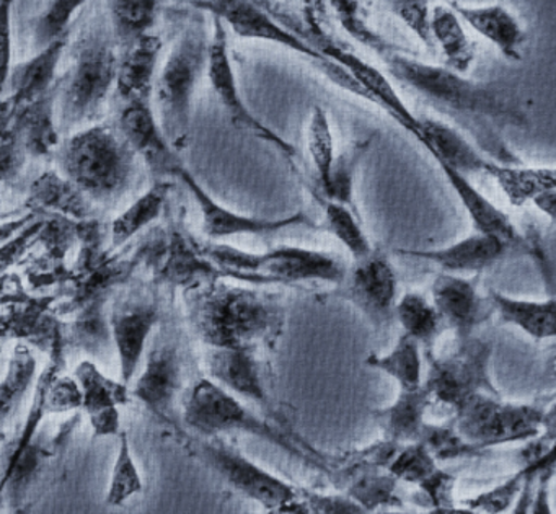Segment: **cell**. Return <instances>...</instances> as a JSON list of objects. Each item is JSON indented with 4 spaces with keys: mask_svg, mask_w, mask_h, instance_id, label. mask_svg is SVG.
Instances as JSON below:
<instances>
[{
    "mask_svg": "<svg viewBox=\"0 0 556 514\" xmlns=\"http://www.w3.org/2000/svg\"><path fill=\"white\" fill-rule=\"evenodd\" d=\"M17 0H0V97L5 96L12 70V14Z\"/></svg>",
    "mask_w": 556,
    "mask_h": 514,
    "instance_id": "f907efd6",
    "label": "cell"
},
{
    "mask_svg": "<svg viewBox=\"0 0 556 514\" xmlns=\"http://www.w3.org/2000/svg\"><path fill=\"white\" fill-rule=\"evenodd\" d=\"M553 454H555V448L548 449V451L543 452L539 457L526 462L519 472L510 475L503 484L496 485V487L491 488V490L481 491L477 497L467 498V500H464V503H462V506H464L465 510L486 511V513H501V511L509 510L510 504L516 503L520 491H522L523 484H526L527 477H529L532 472L553 467Z\"/></svg>",
    "mask_w": 556,
    "mask_h": 514,
    "instance_id": "8d00e7d4",
    "label": "cell"
},
{
    "mask_svg": "<svg viewBox=\"0 0 556 514\" xmlns=\"http://www.w3.org/2000/svg\"><path fill=\"white\" fill-rule=\"evenodd\" d=\"M41 405L50 412H70V410L80 409V390L76 379H70V377L58 379L45 393Z\"/></svg>",
    "mask_w": 556,
    "mask_h": 514,
    "instance_id": "f5cc1de1",
    "label": "cell"
},
{
    "mask_svg": "<svg viewBox=\"0 0 556 514\" xmlns=\"http://www.w3.org/2000/svg\"><path fill=\"white\" fill-rule=\"evenodd\" d=\"M76 383L80 390V409L89 415L96 436H118V406L128 402V384L105 376L90 361L77 366Z\"/></svg>",
    "mask_w": 556,
    "mask_h": 514,
    "instance_id": "d6986e66",
    "label": "cell"
},
{
    "mask_svg": "<svg viewBox=\"0 0 556 514\" xmlns=\"http://www.w3.org/2000/svg\"><path fill=\"white\" fill-rule=\"evenodd\" d=\"M324 204V227L348 250L351 259L356 260L372 252L374 247L369 237L364 233L359 220H357L354 208L337 201L325 200Z\"/></svg>",
    "mask_w": 556,
    "mask_h": 514,
    "instance_id": "74e56055",
    "label": "cell"
},
{
    "mask_svg": "<svg viewBox=\"0 0 556 514\" xmlns=\"http://www.w3.org/2000/svg\"><path fill=\"white\" fill-rule=\"evenodd\" d=\"M418 441L428 448L438 462L457 461V459L475 457L484 449L468 442L454 425H432L426 423Z\"/></svg>",
    "mask_w": 556,
    "mask_h": 514,
    "instance_id": "7bdbcfd3",
    "label": "cell"
},
{
    "mask_svg": "<svg viewBox=\"0 0 556 514\" xmlns=\"http://www.w3.org/2000/svg\"><path fill=\"white\" fill-rule=\"evenodd\" d=\"M431 37L434 47L441 48L448 70L467 74L477 60V45L470 40L464 22L452 9L438 5L431 11Z\"/></svg>",
    "mask_w": 556,
    "mask_h": 514,
    "instance_id": "4dcf8cb0",
    "label": "cell"
},
{
    "mask_svg": "<svg viewBox=\"0 0 556 514\" xmlns=\"http://www.w3.org/2000/svg\"><path fill=\"white\" fill-rule=\"evenodd\" d=\"M118 452H116L115 465H113L112 478H110L109 494L106 503L112 506H119L129 498L142 490L141 474L129 448L128 436L125 432L118 435Z\"/></svg>",
    "mask_w": 556,
    "mask_h": 514,
    "instance_id": "ee69618b",
    "label": "cell"
},
{
    "mask_svg": "<svg viewBox=\"0 0 556 514\" xmlns=\"http://www.w3.org/2000/svg\"><path fill=\"white\" fill-rule=\"evenodd\" d=\"M70 66L58 76L56 116L61 135L99 123L115 90L119 48L105 8L97 5L67 41Z\"/></svg>",
    "mask_w": 556,
    "mask_h": 514,
    "instance_id": "3957f363",
    "label": "cell"
},
{
    "mask_svg": "<svg viewBox=\"0 0 556 514\" xmlns=\"http://www.w3.org/2000/svg\"><path fill=\"white\" fill-rule=\"evenodd\" d=\"M58 172L93 204H113L131 190L139 155L116 122L93 123L66 136L53 152Z\"/></svg>",
    "mask_w": 556,
    "mask_h": 514,
    "instance_id": "277c9868",
    "label": "cell"
},
{
    "mask_svg": "<svg viewBox=\"0 0 556 514\" xmlns=\"http://www.w3.org/2000/svg\"><path fill=\"white\" fill-rule=\"evenodd\" d=\"M553 406L545 410L530 403L503 402L493 393H478L455 412L452 425L468 442L486 451L553 432Z\"/></svg>",
    "mask_w": 556,
    "mask_h": 514,
    "instance_id": "ba28073f",
    "label": "cell"
},
{
    "mask_svg": "<svg viewBox=\"0 0 556 514\" xmlns=\"http://www.w3.org/2000/svg\"><path fill=\"white\" fill-rule=\"evenodd\" d=\"M299 501H301L302 511H312V513H361L364 511L346 493H315V491L299 488Z\"/></svg>",
    "mask_w": 556,
    "mask_h": 514,
    "instance_id": "681fc988",
    "label": "cell"
},
{
    "mask_svg": "<svg viewBox=\"0 0 556 514\" xmlns=\"http://www.w3.org/2000/svg\"><path fill=\"white\" fill-rule=\"evenodd\" d=\"M491 312L504 324L519 328L527 337L536 341L553 340L556 335V301L546 299H522L490 291L486 294Z\"/></svg>",
    "mask_w": 556,
    "mask_h": 514,
    "instance_id": "83f0119b",
    "label": "cell"
},
{
    "mask_svg": "<svg viewBox=\"0 0 556 514\" xmlns=\"http://www.w3.org/2000/svg\"><path fill=\"white\" fill-rule=\"evenodd\" d=\"M513 243L497 237L473 230L470 236L435 249H396L395 252L408 259L422 260L438 266L439 272L452 275L475 276L503 260L516 250Z\"/></svg>",
    "mask_w": 556,
    "mask_h": 514,
    "instance_id": "2e32d148",
    "label": "cell"
},
{
    "mask_svg": "<svg viewBox=\"0 0 556 514\" xmlns=\"http://www.w3.org/2000/svg\"><path fill=\"white\" fill-rule=\"evenodd\" d=\"M491 356L490 341L475 335L457 341V348L448 356H429L422 386L431 400L451 406L454 412L478 393L500 396L491 379Z\"/></svg>",
    "mask_w": 556,
    "mask_h": 514,
    "instance_id": "30bf717a",
    "label": "cell"
},
{
    "mask_svg": "<svg viewBox=\"0 0 556 514\" xmlns=\"http://www.w3.org/2000/svg\"><path fill=\"white\" fill-rule=\"evenodd\" d=\"M484 175L493 178L513 206L532 203L533 198L556 188V172L553 167H523L490 159Z\"/></svg>",
    "mask_w": 556,
    "mask_h": 514,
    "instance_id": "f546056e",
    "label": "cell"
},
{
    "mask_svg": "<svg viewBox=\"0 0 556 514\" xmlns=\"http://www.w3.org/2000/svg\"><path fill=\"white\" fill-rule=\"evenodd\" d=\"M418 133L416 141L432 155L435 164L448 165L467 177L484 174L490 159L484 158L460 129L441 120L418 116Z\"/></svg>",
    "mask_w": 556,
    "mask_h": 514,
    "instance_id": "7402d4cb",
    "label": "cell"
},
{
    "mask_svg": "<svg viewBox=\"0 0 556 514\" xmlns=\"http://www.w3.org/2000/svg\"><path fill=\"white\" fill-rule=\"evenodd\" d=\"M203 255L219 268L224 278L256 286L298 285L307 281H324L337 286L346 272L340 260L331 253L288 243L258 253L213 242L204 247Z\"/></svg>",
    "mask_w": 556,
    "mask_h": 514,
    "instance_id": "8992f818",
    "label": "cell"
},
{
    "mask_svg": "<svg viewBox=\"0 0 556 514\" xmlns=\"http://www.w3.org/2000/svg\"><path fill=\"white\" fill-rule=\"evenodd\" d=\"M161 53L162 38L155 32L119 48L113 90L119 106L151 103Z\"/></svg>",
    "mask_w": 556,
    "mask_h": 514,
    "instance_id": "ac0fdd59",
    "label": "cell"
},
{
    "mask_svg": "<svg viewBox=\"0 0 556 514\" xmlns=\"http://www.w3.org/2000/svg\"><path fill=\"white\" fill-rule=\"evenodd\" d=\"M201 459L230 488L268 511H302L298 485L266 471L219 438L198 446Z\"/></svg>",
    "mask_w": 556,
    "mask_h": 514,
    "instance_id": "8fae6325",
    "label": "cell"
},
{
    "mask_svg": "<svg viewBox=\"0 0 556 514\" xmlns=\"http://www.w3.org/2000/svg\"><path fill=\"white\" fill-rule=\"evenodd\" d=\"M431 302L445 330H451L457 341L473 337L475 330L493 314L475 276L439 272L431 285Z\"/></svg>",
    "mask_w": 556,
    "mask_h": 514,
    "instance_id": "9a60e30c",
    "label": "cell"
},
{
    "mask_svg": "<svg viewBox=\"0 0 556 514\" xmlns=\"http://www.w3.org/2000/svg\"><path fill=\"white\" fill-rule=\"evenodd\" d=\"M175 178H178L193 195L194 201L200 206L201 220H203L201 226H203L204 236L213 242L240 236H269V234L279 233V230L289 229V227L314 226L311 217L305 213L291 214V216L281 217V220H265V217L236 213V211L214 200L198 184L197 178L187 171L185 165L178 168Z\"/></svg>",
    "mask_w": 556,
    "mask_h": 514,
    "instance_id": "5bb4252c",
    "label": "cell"
},
{
    "mask_svg": "<svg viewBox=\"0 0 556 514\" xmlns=\"http://www.w3.org/2000/svg\"><path fill=\"white\" fill-rule=\"evenodd\" d=\"M87 2L89 0H50L43 14L34 24L35 48L40 50L51 41L70 35V25Z\"/></svg>",
    "mask_w": 556,
    "mask_h": 514,
    "instance_id": "bcb514c9",
    "label": "cell"
},
{
    "mask_svg": "<svg viewBox=\"0 0 556 514\" xmlns=\"http://www.w3.org/2000/svg\"><path fill=\"white\" fill-rule=\"evenodd\" d=\"M431 402L425 386L415 390H400L392 403L376 413L383 439L395 444L418 441L428 423L426 412Z\"/></svg>",
    "mask_w": 556,
    "mask_h": 514,
    "instance_id": "f1b7e54d",
    "label": "cell"
},
{
    "mask_svg": "<svg viewBox=\"0 0 556 514\" xmlns=\"http://www.w3.org/2000/svg\"><path fill=\"white\" fill-rule=\"evenodd\" d=\"M367 148L369 141L353 142L350 148L334 155L327 181L318 188L321 198L354 208V181Z\"/></svg>",
    "mask_w": 556,
    "mask_h": 514,
    "instance_id": "f35d334b",
    "label": "cell"
},
{
    "mask_svg": "<svg viewBox=\"0 0 556 514\" xmlns=\"http://www.w3.org/2000/svg\"><path fill=\"white\" fill-rule=\"evenodd\" d=\"M187 308L191 327L206 347L258 351L278 341L285 324L278 294L223 278L191 288Z\"/></svg>",
    "mask_w": 556,
    "mask_h": 514,
    "instance_id": "7a4b0ae2",
    "label": "cell"
},
{
    "mask_svg": "<svg viewBox=\"0 0 556 514\" xmlns=\"http://www.w3.org/2000/svg\"><path fill=\"white\" fill-rule=\"evenodd\" d=\"M387 9L403 22L408 30L419 38L422 45L434 51L431 37V2L432 0H383Z\"/></svg>",
    "mask_w": 556,
    "mask_h": 514,
    "instance_id": "7dc6e473",
    "label": "cell"
},
{
    "mask_svg": "<svg viewBox=\"0 0 556 514\" xmlns=\"http://www.w3.org/2000/svg\"><path fill=\"white\" fill-rule=\"evenodd\" d=\"M307 148L317 174L318 188L324 187L337 152L330 120L321 106H314L312 110L307 125Z\"/></svg>",
    "mask_w": 556,
    "mask_h": 514,
    "instance_id": "60d3db41",
    "label": "cell"
},
{
    "mask_svg": "<svg viewBox=\"0 0 556 514\" xmlns=\"http://www.w3.org/2000/svg\"><path fill=\"white\" fill-rule=\"evenodd\" d=\"M340 27L357 43L372 51L396 86L415 96L419 102L457 122L480 141L494 161L517 164L506 149L496 142L494 129L527 126L520 100L506 87L467 79L447 66L422 63L406 54L369 27L359 0H328Z\"/></svg>",
    "mask_w": 556,
    "mask_h": 514,
    "instance_id": "6da1fadb",
    "label": "cell"
},
{
    "mask_svg": "<svg viewBox=\"0 0 556 514\" xmlns=\"http://www.w3.org/2000/svg\"><path fill=\"white\" fill-rule=\"evenodd\" d=\"M70 35L51 41L47 47L37 50L30 60L12 66L9 74L5 97L14 103L15 109L34 102L47 93L58 79V67L66 53Z\"/></svg>",
    "mask_w": 556,
    "mask_h": 514,
    "instance_id": "d4e9b609",
    "label": "cell"
},
{
    "mask_svg": "<svg viewBox=\"0 0 556 514\" xmlns=\"http://www.w3.org/2000/svg\"><path fill=\"white\" fill-rule=\"evenodd\" d=\"M118 48L154 34L161 0H105L103 5Z\"/></svg>",
    "mask_w": 556,
    "mask_h": 514,
    "instance_id": "e575fe53",
    "label": "cell"
},
{
    "mask_svg": "<svg viewBox=\"0 0 556 514\" xmlns=\"http://www.w3.org/2000/svg\"><path fill=\"white\" fill-rule=\"evenodd\" d=\"M396 484L399 480L389 471L372 468L354 475L346 494L364 511L376 510L379 504L390 503L395 498Z\"/></svg>",
    "mask_w": 556,
    "mask_h": 514,
    "instance_id": "f6af8a7d",
    "label": "cell"
},
{
    "mask_svg": "<svg viewBox=\"0 0 556 514\" xmlns=\"http://www.w3.org/2000/svg\"><path fill=\"white\" fill-rule=\"evenodd\" d=\"M27 148L14 126H9L5 135L0 138V184H12L21 177L27 164Z\"/></svg>",
    "mask_w": 556,
    "mask_h": 514,
    "instance_id": "c3c4849f",
    "label": "cell"
},
{
    "mask_svg": "<svg viewBox=\"0 0 556 514\" xmlns=\"http://www.w3.org/2000/svg\"><path fill=\"white\" fill-rule=\"evenodd\" d=\"M393 318L399 322L403 334L415 338L421 344L422 351L431 356L435 343L445 330L431 299L418 291H408L399 296Z\"/></svg>",
    "mask_w": 556,
    "mask_h": 514,
    "instance_id": "d6a6232c",
    "label": "cell"
},
{
    "mask_svg": "<svg viewBox=\"0 0 556 514\" xmlns=\"http://www.w3.org/2000/svg\"><path fill=\"white\" fill-rule=\"evenodd\" d=\"M421 344L415 338L402 334L386 354H370L366 360L370 369L387 374L399 384L400 390H415L425 380V358Z\"/></svg>",
    "mask_w": 556,
    "mask_h": 514,
    "instance_id": "836d02e7",
    "label": "cell"
},
{
    "mask_svg": "<svg viewBox=\"0 0 556 514\" xmlns=\"http://www.w3.org/2000/svg\"><path fill=\"white\" fill-rule=\"evenodd\" d=\"M338 296L346 299L376 330L389 327L399 301V276L386 253L374 249L353 260L337 285Z\"/></svg>",
    "mask_w": 556,
    "mask_h": 514,
    "instance_id": "7c38bea8",
    "label": "cell"
},
{
    "mask_svg": "<svg viewBox=\"0 0 556 514\" xmlns=\"http://www.w3.org/2000/svg\"><path fill=\"white\" fill-rule=\"evenodd\" d=\"M451 9L462 22L473 28L484 40L493 43L501 54L510 61H520V50L526 43L527 35L520 22L503 5H484L468 8L451 2Z\"/></svg>",
    "mask_w": 556,
    "mask_h": 514,
    "instance_id": "4316f807",
    "label": "cell"
},
{
    "mask_svg": "<svg viewBox=\"0 0 556 514\" xmlns=\"http://www.w3.org/2000/svg\"><path fill=\"white\" fill-rule=\"evenodd\" d=\"M210 40L203 12L194 11L175 38L174 47L155 79L159 109L155 118L177 152L190 145L193 97L206 71Z\"/></svg>",
    "mask_w": 556,
    "mask_h": 514,
    "instance_id": "5b68a950",
    "label": "cell"
},
{
    "mask_svg": "<svg viewBox=\"0 0 556 514\" xmlns=\"http://www.w3.org/2000/svg\"><path fill=\"white\" fill-rule=\"evenodd\" d=\"M438 468L439 462L432 457L428 448L421 441H413L396 448L386 471H389L399 481L419 485Z\"/></svg>",
    "mask_w": 556,
    "mask_h": 514,
    "instance_id": "ab89813d",
    "label": "cell"
},
{
    "mask_svg": "<svg viewBox=\"0 0 556 514\" xmlns=\"http://www.w3.org/2000/svg\"><path fill=\"white\" fill-rule=\"evenodd\" d=\"M181 389V361L177 348L168 341H155L148 353L146 367L132 393L161 418L174 412Z\"/></svg>",
    "mask_w": 556,
    "mask_h": 514,
    "instance_id": "44dd1931",
    "label": "cell"
},
{
    "mask_svg": "<svg viewBox=\"0 0 556 514\" xmlns=\"http://www.w3.org/2000/svg\"><path fill=\"white\" fill-rule=\"evenodd\" d=\"M447 180L448 187L454 191L457 200L464 206L468 220L473 224V230L497 237L504 242L513 243L516 247H526V240L517 230L516 224L510 217L497 208L493 201L488 200L473 184L470 177L454 171L448 165H438Z\"/></svg>",
    "mask_w": 556,
    "mask_h": 514,
    "instance_id": "cb8c5ba5",
    "label": "cell"
},
{
    "mask_svg": "<svg viewBox=\"0 0 556 514\" xmlns=\"http://www.w3.org/2000/svg\"><path fill=\"white\" fill-rule=\"evenodd\" d=\"M206 369L210 379L239 399L256 405H268L269 393L256 351L207 347Z\"/></svg>",
    "mask_w": 556,
    "mask_h": 514,
    "instance_id": "ffe728a7",
    "label": "cell"
},
{
    "mask_svg": "<svg viewBox=\"0 0 556 514\" xmlns=\"http://www.w3.org/2000/svg\"><path fill=\"white\" fill-rule=\"evenodd\" d=\"M305 9H311L314 12H320L325 8L328 0H304Z\"/></svg>",
    "mask_w": 556,
    "mask_h": 514,
    "instance_id": "9f6ffc18",
    "label": "cell"
},
{
    "mask_svg": "<svg viewBox=\"0 0 556 514\" xmlns=\"http://www.w3.org/2000/svg\"><path fill=\"white\" fill-rule=\"evenodd\" d=\"M172 185L161 178L155 180L154 185L139 197L128 210L123 211L112 224V243L113 247H122L128 242L136 234L141 233L149 224L159 220L165 204H167L168 195H170Z\"/></svg>",
    "mask_w": 556,
    "mask_h": 514,
    "instance_id": "d590c367",
    "label": "cell"
},
{
    "mask_svg": "<svg viewBox=\"0 0 556 514\" xmlns=\"http://www.w3.org/2000/svg\"><path fill=\"white\" fill-rule=\"evenodd\" d=\"M184 422L188 428L206 438L240 432L263 439L301 461L311 462V457L294 446L288 436L249 409L245 400L233 396L210 377L197 380L185 396Z\"/></svg>",
    "mask_w": 556,
    "mask_h": 514,
    "instance_id": "52a82bcc",
    "label": "cell"
},
{
    "mask_svg": "<svg viewBox=\"0 0 556 514\" xmlns=\"http://www.w3.org/2000/svg\"><path fill=\"white\" fill-rule=\"evenodd\" d=\"M187 4L194 11L206 12L211 17L219 18L237 37L281 45L307 58L331 83L369 102V97L364 92L363 87L346 70L321 57L311 45L305 43L302 38L279 24L256 0H187Z\"/></svg>",
    "mask_w": 556,
    "mask_h": 514,
    "instance_id": "9c48e42d",
    "label": "cell"
},
{
    "mask_svg": "<svg viewBox=\"0 0 556 514\" xmlns=\"http://www.w3.org/2000/svg\"><path fill=\"white\" fill-rule=\"evenodd\" d=\"M206 73L214 96L217 97L220 105L226 110L230 123L236 128L252 133L256 138L269 142L288 159H294L298 155V152L289 142H286L281 136L276 135L268 126L263 125L243 102L242 96H240L239 83H237L236 73H233L232 60H230L227 27L224 22L216 17H213V35H211L210 40Z\"/></svg>",
    "mask_w": 556,
    "mask_h": 514,
    "instance_id": "4fadbf2b",
    "label": "cell"
},
{
    "mask_svg": "<svg viewBox=\"0 0 556 514\" xmlns=\"http://www.w3.org/2000/svg\"><path fill=\"white\" fill-rule=\"evenodd\" d=\"M115 122L155 180L175 178L184 162L162 133L151 103L119 106Z\"/></svg>",
    "mask_w": 556,
    "mask_h": 514,
    "instance_id": "e0dca14e",
    "label": "cell"
},
{
    "mask_svg": "<svg viewBox=\"0 0 556 514\" xmlns=\"http://www.w3.org/2000/svg\"><path fill=\"white\" fill-rule=\"evenodd\" d=\"M157 322V309L144 301L118 305L113 312L112 335L122 364L123 383L129 384L138 371Z\"/></svg>",
    "mask_w": 556,
    "mask_h": 514,
    "instance_id": "603a6c76",
    "label": "cell"
},
{
    "mask_svg": "<svg viewBox=\"0 0 556 514\" xmlns=\"http://www.w3.org/2000/svg\"><path fill=\"white\" fill-rule=\"evenodd\" d=\"M35 360L30 351L18 348L9 364L5 379L0 383V419L11 415L24 400L28 387L34 383Z\"/></svg>",
    "mask_w": 556,
    "mask_h": 514,
    "instance_id": "b9f144b4",
    "label": "cell"
},
{
    "mask_svg": "<svg viewBox=\"0 0 556 514\" xmlns=\"http://www.w3.org/2000/svg\"><path fill=\"white\" fill-rule=\"evenodd\" d=\"M56 100L58 79L47 93L15 109L12 126L21 135L30 158L53 155L63 141L58 128Z\"/></svg>",
    "mask_w": 556,
    "mask_h": 514,
    "instance_id": "484cf974",
    "label": "cell"
},
{
    "mask_svg": "<svg viewBox=\"0 0 556 514\" xmlns=\"http://www.w3.org/2000/svg\"><path fill=\"white\" fill-rule=\"evenodd\" d=\"M532 204L540 211V213L543 214V216L548 217L553 223V221H555L556 213V188L543 191L539 197L533 198Z\"/></svg>",
    "mask_w": 556,
    "mask_h": 514,
    "instance_id": "db71d44e",
    "label": "cell"
},
{
    "mask_svg": "<svg viewBox=\"0 0 556 514\" xmlns=\"http://www.w3.org/2000/svg\"><path fill=\"white\" fill-rule=\"evenodd\" d=\"M15 106L8 97H0V138L5 135L14 120Z\"/></svg>",
    "mask_w": 556,
    "mask_h": 514,
    "instance_id": "11a10c76",
    "label": "cell"
},
{
    "mask_svg": "<svg viewBox=\"0 0 556 514\" xmlns=\"http://www.w3.org/2000/svg\"><path fill=\"white\" fill-rule=\"evenodd\" d=\"M30 204L40 210L54 211L76 220H87L96 210V204L58 171L45 172L31 185Z\"/></svg>",
    "mask_w": 556,
    "mask_h": 514,
    "instance_id": "1f68e13d",
    "label": "cell"
},
{
    "mask_svg": "<svg viewBox=\"0 0 556 514\" xmlns=\"http://www.w3.org/2000/svg\"><path fill=\"white\" fill-rule=\"evenodd\" d=\"M455 478L441 467L429 475L422 484H419V491L425 494L426 500L435 510H452L454 503Z\"/></svg>",
    "mask_w": 556,
    "mask_h": 514,
    "instance_id": "816d5d0a",
    "label": "cell"
}]
</instances>
